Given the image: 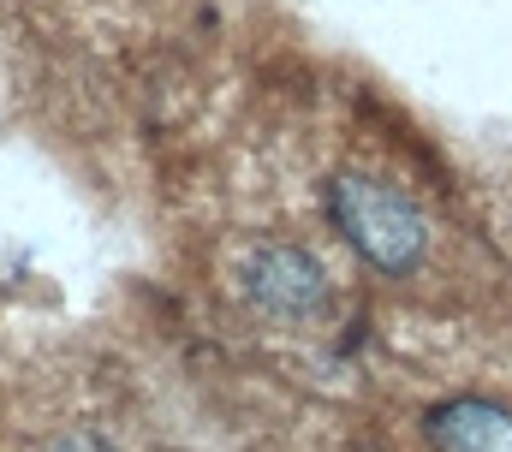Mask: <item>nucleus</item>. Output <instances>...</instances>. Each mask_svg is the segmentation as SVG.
Returning <instances> with one entry per match:
<instances>
[{
    "mask_svg": "<svg viewBox=\"0 0 512 452\" xmlns=\"http://www.w3.org/2000/svg\"><path fill=\"white\" fill-rule=\"evenodd\" d=\"M245 292L256 298V310L298 322V316H322L328 310V274L310 250L298 244H262L245 262Z\"/></svg>",
    "mask_w": 512,
    "mask_h": 452,
    "instance_id": "f03ea898",
    "label": "nucleus"
},
{
    "mask_svg": "<svg viewBox=\"0 0 512 452\" xmlns=\"http://www.w3.org/2000/svg\"><path fill=\"white\" fill-rule=\"evenodd\" d=\"M328 215L346 232V244L376 262L382 274H405L423 262V244H429V226L417 215V203L399 191V185H382L370 173H340L328 185Z\"/></svg>",
    "mask_w": 512,
    "mask_h": 452,
    "instance_id": "f257e3e1",
    "label": "nucleus"
},
{
    "mask_svg": "<svg viewBox=\"0 0 512 452\" xmlns=\"http://www.w3.org/2000/svg\"><path fill=\"white\" fill-rule=\"evenodd\" d=\"M429 441L441 452H512V411L489 399H447L429 411Z\"/></svg>",
    "mask_w": 512,
    "mask_h": 452,
    "instance_id": "7ed1b4c3",
    "label": "nucleus"
}]
</instances>
